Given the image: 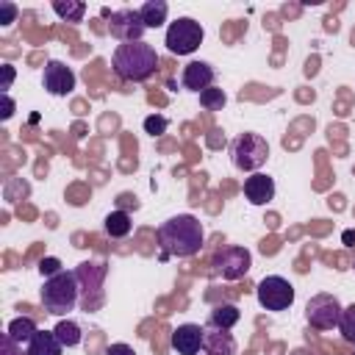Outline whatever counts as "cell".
Returning a JSON list of instances; mask_svg holds the SVG:
<instances>
[{"mask_svg":"<svg viewBox=\"0 0 355 355\" xmlns=\"http://www.w3.org/2000/svg\"><path fill=\"white\" fill-rule=\"evenodd\" d=\"M205 39V31L197 19L191 17H178L169 28H166V36H164V44L172 55H189L194 53Z\"/></svg>","mask_w":355,"mask_h":355,"instance_id":"5b68a950","label":"cell"},{"mask_svg":"<svg viewBox=\"0 0 355 355\" xmlns=\"http://www.w3.org/2000/svg\"><path fill=\"white\" fill-rule=\"evenodd\" d=\"M53 11L64 22H80L83 14H86V3H80V0H53Z\"/></svg>","mask_w":355,"mask_h":355,"instance_id":"44dd1931","label":"cell"},{"mask_svg":"<svg viewBox=\"0 0 355 355\" xmlns=\"http://www.w3.org/2000/svg\"><path fill=\"white\" fill-rule=\"evenodd\" d=\"M252 255L247 247H225L214 255V272L222 275L225 280H239L250 272Z\"/></svg>","mask_w":355,"mask_h":355,"instance_id":"ba28073f","label":"cell"},{"mask_svg":"<svg viewBox=\"0 0 355 355\" xmlns=\"http://www.w3.org/2000/svg\"><path fill=\"white\" fill-rule=\"evenodd\" d=\"M0 344H3V355H19V344H17V341H14L8 333H3Z\"/></svg>","mask_w":355,"mask_h":355,"instance_id":"83f0119b","label":"cell"},{"mask_svg":"<svg viewBox=\"0 0 355 355\" xmlns=\"http://www.w3.org/2000/svg\"><path fill=\"white\" fill-rule=\"evenodd\" d=\"M108 31H111L114 39H119V42L125 44V42H141V36H144L147 28H144L139 11H133V8H119V11L108 14Z\"/></svg>","mask_w":355,"mask_h":355,"instance_id":"30bf717a","label":"cell"},{"mask_svg":"<svg viewBox=\"0 0 355 355\" xmlns=\"http://www.w3.org/2000/svg\"><path fill=\"white\" fill-rule=\"evenodd\" d=\"M200 105H202L205 111H222V108L227 105V94H225L222 89H216V86H211V89L200 92Z\"/></svg>","mask_w":355,"mask_h":355,"instance_id":"603a6c76","label":"cell"},{"mask_svg":"<svg viewBox=\"0 0 355 355\" xmlns=\"http://www.w3.org/2000/svg\"><path fill=\"white\" fill-rule=\"evenodd\" d=\"M202 349L205 355H236V338L230 330H219V327H205V338H202Z\"/></svg>","mask_w":355,"mask_h":355,"instance_id":"9a60e30c","label":"cell"},{"mask_svg":"<svg viewBox=\"0 0 355 355\" xmlns=\"http://www.w3.org/2000/svg\"><path fill=\"white\" fill-rule=\"evenodd\" d=\"M61 349L64 344L53 330H36V336L25 347V355H61Z\"/></svg>","mask_w":355,"mask_h":355,"instance_id":"2e32d148","label":"cell"},{"mask_svg":"<svg viewBox=\"0 0 355 355\" xmlns=\"http://www.w3.org/2000/svg\"><path fill=\"white\" fill-rule=\"evenodd\" d=\"M39 272H42L44 277H53V275L61 272V261H58V258H42V261H39Z\"/></svg>","mask_w":355,"mask_h":355,"instance_id":"4316f807","label":"cell"},{"mask_svg":"<svg viewBox=\"0 0 355 355\" xmlns=\"http://www.w3.org/2000/svg\"><path fill=\"white\" fill-rule=\"evenodd\" d=\"M11 80H14V67H11V64H3V83H0L3 94H8V89H11Z\"/></svg>","mask_w":355,"mask_h":355,"instance_id":"f1b7e54d","label":"cell"},{"mask_svg":"<svg viewBox=\"0 0 355 355\" xmlns=\"http://www.w3.org/2000/svg\"><path fill=\"white\" fill-rule=\"evenodd\" d=\"M166 128H169V122H166V116H161V114H153V116H147V119H144V130H147V133H153V136L166 133Z\"/></svg>","mask_w":355,"mask_h":355,"instance_id":"d4e9b609","label":"cell"},{"mask_svg":"<svg viewBox=\"0 0 355 355\" xmlns=\"http://www.w3.org/2000/svg\"><path fill=\"white\" fill-rule=\"evenodd\" d=\"M14 114V100L8 94H3V119H8Z\"/></svg>","mask_w":355,"mask_h":355,"instance_id":"4dcf8cb0","label":"cell"},{"mask_svg":"<svg viewBox=\"0 0 355 355\" xmlns=\"http://www.w3.org/2000/svg\"><path fill=\"white\" fill-rule=\"evenodd\" d=\"M111 67L116 72L119 80H133L141 83L147 78L155 75L158 69V53L150 42H125L114 50L111 55Z\"/></svg>","mask_w":355,"mask_h":355,"instance_id":"7a4b0ae2","label":"cell"},{"mask_svg":"<svg viewBox=\"0 0 355 355\" xmlns=\"http://www.w3.org/2000/svg\"><path fill=\"white\" fill-rule=\"evenodd\" d=\"M105 355H136V352H133L130 344H122V341H119V344H111V347L105 349Z\"/></svg>","mask_w":355,"mask_h":355,"instance_id":"f546056e","label":"cell"},{"mask_svg":"<svg viewBox=\"0 0 355 355\" xmlns=\"http://www.w3.org/2000/svg\"><path fill=\"white\" fill-rule=\"evenodd\" d=\"M183 86L189 89V92H205V89H211L214 86V67L208 64V61H191V64H186L183 67Z\"/></svg>","mask_w":355,"mask_h":355,"instance_id":"4fadbf2b","label":"cell"},{"mask_svg":"<svg viewBox=\"0 0 355 355\" xmlns=\"http://www.w3.org/2000/svg\"><path fill=\"white\" fill-rule=\"evenodd\" d=\"M341 313H344V308H341L338 297H333V294H313L308 300V305H305V319L316 330H333V327H338Z\"/></svg>","mask_w":355,"mask_h":355,"instance_id":"52a82bcc","label":"cell"},{"mask_svg":"<svg viewBox=\"0 0 355 355\" xmlns=\"http://www.w3.org/2000/svg\"><path fill=\"white\" fill-rule=\"evenodd\" d=\"M255 297L263 311H286L294 302V286L280 275H269L255 286Z\"/></svg>","mask_w":355,"mask_h":355,"instance_id":"8992f818","label":"cell"},{"mask_svg":"<svg viewBox=\"0 0 355 355\" xmlns=\"http://www.w3.org/2000/svg\"><path fill=\"white\" fill-rule=\"evenodd\" d=\"M233 166L241 172H258L269 158V141L261 133H239L230 141Z\"/></svg>","mask_w":355,"mask_h":355,"instance_id":"277c9868","label":"cell"},{"mask_svg":"<svg viewBox=\"0 0 355 355\" xmlns=\"http://www.w3.org/2000/svg\"><path fill=\"white\" fill-rule=\"evenodd\" d=\"M42 83H44V89L53 94V97H67V94H72V89H75V72H72V67H67L64 61H47L44 64V72H42Z\"/></svg>","mask_w":355,"mask_h":355,"instance_id":"8fae6325","label":"cell"},{"mask_svg":"<svg viewBox=\"0 0 355 355\" xmlns=\"http://www.w3.org/2000/svg\"><path fill=\"white\" fill-rule=\"evenodd\" d=\"M205 244V227L197 216L191 214H178L161 222L158 227V247H161V261L166 258H191L202 250Z\"/></svg>","mask_w":355,"mask_h":355,"instance_id":"6da1fadb","label":"cell"},{"mask_svg":"<svg viewBox=\"0 0 355 355\" xmlns=\"http://www.w3.org/2000/svg\"><path fill=\"white\" fill-rule=\"evenodd\" d=\"M53 333L58 336V341H61L64 347H78V344L83 341L80 324H78V322H72V319H61V322L55 324V330H53Z\"/></svg>","mask_w":355,"mask_h":355,"instance_id":"7402d4cb","label":"cell"},{"mask_svg":"<svg viewBox=\"0 0 355 355\" xmlns=\"http://www.w3.org/2000/svg\"><path fill=\"white\" fill-rule=\"evenodd\" d=\"M244 197L252 205H266L275 197V180L269 175H263V172H252L244 180Z\"/></svg>","mask_w":355,"mask_h":355,"instance_id":"5bb4252c","label":"cell"},{"mask_svg":"<svg viewBox=\"0 0 355 355\" xmlns=\"http://www.w3.org/2000/svg\"><path fill=\"white\" fill-rule=\"evenodd\" d=\"M239 319H241V311L236 305H230V302H219L208 313V324L211 327H219V330H230Z\"/></svg>","mask_w":355,"mask_h":355,"instance_id":"e0dca14e","label":"cell"},{"mask_svg":"<svg viewBox=\"0 0 355 355\" xmlns=\"http://www.w3.org/2000/svg\"><path fill=\"white\" fill-rule=\"evenodd\" d=\"M166 14H169V6L164 0H147L139 8V17H141L144 28H161L166 22Z\"/></svg>","mask_w":355,"mask_h":355,"instance_id":"ac0fdd59","label":"cell"},{"mask_svg":"<svg viewBox=\"0 0 355 355\" xmlns=\"http://www.w3.org/2000/svg\"><path fill=\"white\" fill-rule=\"evenodd\" d=\"M338 330H341L344 341L355 344V302L344 308V313H341V322H338Z\"/></svg>","mask_w":355,"mask_h":355,"instance_id":"cb8c5ba5","label":"cell"},{"mask_svg":"<svg viewBox=\"0 0 355 355\" xmlns=\"http://www.w3.org/2000/svg\"><path fill=\"white\" fill-rule=\"evenodd\" d=\"M202 338H205V327L186 322V324H178L172 330V338L169 341H172V349L178 355H197L202 349Z\"/></svg>","mask_w":355,"mask_h":355,"instance_id":"7c38bea8","label":"cell"},{"mask_svg":"<svg viewBox=\"0 0 355 355\" xmlns=\"http://www.w3.org/2000/svg\"><path fill=\"white\" fill-rule=\"evenodd\" d=\"M36 330H39V327H36V322H33L31 316H17V319H11L8 327H6V333H8L19 347L28 344V341L36 336Z\"/></svg>","mask_w":355,"mask_h":355,"instance_id":"ffe728a7","label":"cell"},{"mask_svg":"<svg viewBox=\"0 0 355 355\" xmlns=\"http://www.w3.org/2000/svg\"><path fill=\"white\" fill-rule=\"evenodd\" d=\"M78 294H80L78 275L61 269L58 275L44 280V286H42V305L53 316H67L78 305Z\"/></svg>","mask_w":355,"mask_h":355,"instance_id":"3957f363","label":"cell"},{"mask_svg":"<svg viewBox=\"0 0 355 355\" xmlns=\"http://www.w3.org/2000/svg\"><path fill=\"white\" fill-rule=\"evenodd\" d=\"M17 19V6L11 0H3L0 3V25H11Z\"/></svg>","mask_w":355,"mask_h":355,"instance_id":"484cf974","label":"cell"},{"mask_svg":"<svg viewBox=\"0 0 355 355\" xmlns=\"http://www.w3.org/2000/svg\"><path fill=\"white\" fill-rule=\"evenodd\" d=\"M103 227H105V233H108L111 239H125V236L133 230V222H130V214H128V211L116 208V211H111V214L105 216Z\"/></svg>","mask_w":355,"mask_h":355,"instance_id":"d6986e66","label":"cell"},{"mask_svg":"<svg viewBox=\"0 0 355 355\" xmlns=\"http://www.w3.org/2000/svg\"><path fill=\"white\" fill-rule=\"evenodd\" d=\"M75 275H78V283H83V308L86 311H94V308H100L103 305V291H100V286H103V280H105V263L103 261H97V263H80L78 269H75Z\"/></svg>","mask_w":355,"mask_h":355,"instance_id":"9c48e42d","label":"cell"}]
</instances>
